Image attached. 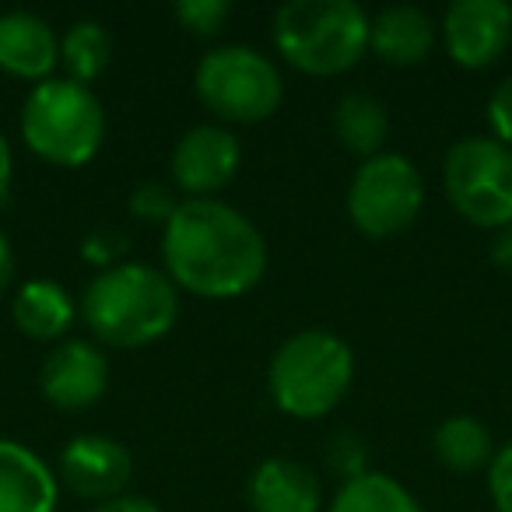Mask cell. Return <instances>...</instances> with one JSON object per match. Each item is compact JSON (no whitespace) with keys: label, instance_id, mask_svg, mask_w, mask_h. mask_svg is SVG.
<instances>
[{"label":"cell","instance_id":"1","mask_svg":"<svg viewBox=\"0 0 512 512\" xmlns=\"http://www.w3.org/2000/svg\"><path fill=\"white\" fill-rule=\"evenodd\" d=\"M267 239L253 218L225 200H179L162 228V271L197 299H239L267 274Z\"/></svg>","mask_w":512,"mask_h":512},{"label":"cell","instance_id":"2","mask_svg":"<svg viewBox=\"0 0 512 512\" xmlns=\"http://www.w3.org/2000/svg\"><path fill=\"white\" fill-rule=\"evenodd\" d=\"M88 334L109 348H148L172 334L179 320V288L169 274L141 260L99 271L81 295Z\"/></svg>","mask_w":512,"mask_h":512},{"label":"cell","instance_id":"3","mask_svg":"<svg viewBox=\"0 0 512 512\" xmlns=\"http://www.w3.org/2000/svg\"><path fill=\"white\" fill-rule=\"evenodd\" d=\"M372 18L355 0H288L274 11V50L288 67L337 78L369 53Z\"/></svg>","mask_w":512,"mask_h":512},{"label":"cell","instance_id":"4","mask_svg":"<svg viewBox=\"0 0 512 512\" xmlns=\"http://www.w3.org/2000/svg\"><path fill=\"white\" fill-rule=\"evenodd\" d=\"M355 383V351L341 334L309 327L292 334L267 365L274 407L295 421L327 418Z\"/></svg>","mask_w":512,"mask_h":512},{"label":"cell","instance_id":"5","mask_svg":"<svg viewBox=\"0 0 512 512\" xmlns=\"http://www.w3.org/2000/svg\"><path fill=\"white\" fill-rule=\"evenodd\" d=\"M106 130V106L99 95L64 74L32 85L18 113L25 148L57 169H81L92 162L106 144Z\"/></svg>","mask_w":512,"mask_h":512},{"label":"cell","instance_id":"6","mask_svg":"<svg viewBox=\"0 0 512 512\" xmlns=\"http://www.w3.org/2000/svg\"><path fill=\"white\" fill-rule=\"evenodd\" d=\"M193 92L221 123H264L285 102V78L267 53L246 43H225L200 57Z\"/></svg>","mask_w":512,"mask_h":512},{"label":"cell","instance_id":"7","mask_svg":"<svg viewBox=\"0 0 512 512\" xmlns=\"http://www.w3.org/2000/svg\"><path fill=\"white\" fill-rule=\"evenodd\" d=\"M442 190L453 211L477 228L512 225V148L495 137H463L442 158Z\"/></svg>","mask_w":512,"mask_h":512},{"label":"cell","instance_id":"8","mask_svg":"<svg viewBox=\"0 0 512 512\" xmlns=\"http://www.w3.org/2000/svg\"><path fill=\"white\" fill-rule=\"evenodd\" d=\"M348 218L369 239H393L407 232L425 211L421 169L400 151L365 158L348 186Z\"/></svg>","mask_w":512,"mask_h":512},{"label":"cell","instance_id":"9","mask_svg":"<svg viewBox=\"0 0 512 512\" xmlns=\"http://www.w3.org/2000/svg\"><path fill=\"white\" fill-rule=\"evenodd\" d=\"M242 165V144L225 123H197L176 141L169 155L172 190L186 200H211L221 193Z\"/></svg>","mask_w":512,"mask_h":512},{"label":"cell","instance_id":"10","mask_svg":"<svg viewBox=\"0 0 512 512\" xmlns=\"http://www.w3.org/2000/svg\"><path fill=\"white\" fill-rule=\"evenodd\" d=\"M449 60L463 71H488L512 46V8L505 0H456L439 22Z\"/></svg>","mask_w":512,"mask_h":512},{"label":"cell","instance_id":"11","mask_svg":"<svg viewBox=\"0 0 512 512\" xmlns=\"http://www.w3.org/2000/svg\"><path fill=\"white\" fill-rule=\"evenodd\" d=\"M109 358L95 341H60L39 369V390L57 411H88L109 390Z\"/></svg>","mask_w":512,"mask_h":512},{"label":"cell","instance_id":"12","mask_svg":"<svg viewBox=\"0 0 512 512\" xmlns=\"http://www.w3.org/2000/svg\"><path fill=\"white\" fill-rule=\"evenodd\" d=\"M130 474H134V456L120 439H109V435H74L60 453V484L95 505L120 498L130 484Z\"/></svg>","mask_w":512,"mask_h":512},{"label":"cell","instance_id":"13","mask_svg":"<svg viewBox=\"0 0 512 512\" xmlns=\"http://www.w3.org/2000/svg\"><path fill=\"white\" fill-rule=\"evenodd\" d=\"M60 67V36L36 11L0 15V71L18 81H50Z\"/></svg>","mask_w":512,"mask_h":512},{"label":"cell","instance_id":"14","mask_svg":"<svg viewBox=\"0 0 512 512\" xmlns=\"http://www.w3.org/2000/svg\"><path fill=\"white\" fill-rule=\"evenodd\" d=\"M249 512H320V477L292 456H267L246 481Z\"/></svg>","mask_w":512,"mask_h":512},{"label":"cell","instance_id":"15","mask_svg":"<svg viewBox=\"0 0 512 512\" xmlns=\"http://www.w3.org/2000/svg\"><path fill=\"white\" fill-rule=\"evenodd\" d=\"M60 477L25 442L0 439V512H57Z\"/></svg>","mask_w":512,"mask_h":512},{"label":"cell","instance_id":"16","mask_svg":"<svg viewBox=\"0 0 512 512\" xmlns=\"http://www.w3.org/2000/svg\"><path fill=\"white\" fill-rule=\"evenodd\" d=\"M439 25L414 4H390L369 25V50L390 67H414L432 53Z\"/></svg>","mask_w":512,"mask_h":512},{"label":"cell","instance_id":"17","mask_svg":"<svg viewBox=\"0 0 512 512\" xmlns=\"http://www.w3.org/2000/svg\"><path fill=\"white\" fill-rule=\"evenodd\" d=\"M78 306L53 278H29L11 295V320L29 341L60 344L71 330Z\"/></svg>","mask_w":512,"mask_h":512},{"label":"cell","instance_id":"18","mask_svg":"<svg viewBox=\"0 0 512 512\" xmlns=\"http://www.w3.org/2000/svg\"><path fill=\"white\" fill-rule=\"evenodd\" d=\"M330 123H334V137L365 162V158H376L386 151V141H390V109H386L383 99L369 92H348L337 99L334 113H330Z\"/></svg>","mask_w":512,"mask_h":512},{"label":"cell","instance_id":"19","mask_svg":"<svg viewBox=\"0 0 512 512\" xmlns=\"http://www.w3.org/2000/svg\"><path fill=\"white\" fill-rule=\"evenodd\" d=\"M432 453L453 474H477L495 460V439L474 414H449L432 435Z\"/></svg>","mask_w":512,"mask_h":512},{"label":"cell","instance_id":"20","mask_svg":"<svg viewBox=\"0 0 512 512\" xmlns=\"http://www.w3.org/2000/svg\"><path fill=\"white\" fill-rule=\"evenodd\" d=\"M113 50H116L113 32L106 25L95 22V18H78L60 36V67H64V78L92 88V81L102 78L109 71V64H113Z\"/></svg>","mask_w":512,"mask_h":512},{"label":"cell","instance_id":"21","mask_svg":"<svg viewBox=\"0 0 512 512\" xmlns=\"http://www.w3.org/2000/svg\"><path fill=\"white\" fill-rule=\"evenodd\" d=\"M327 512H425V505L397 477L383 470H365L351 481H341Z\"/></svg>","mask_w":512,"mask_h":512},{"label":"cell","instance_id":"22","mask_svg":"<svg viewBox=\"0 0 512 512\" xmlns=\"http://www.w3.org/2000/svg\"><path fill=\"white\" fill-rule=\"evenodd\" d=\"M179 200H176V190L165 183H155V179H148V183H137L134 190H130L127 197V211L134 221H144V225H158L165 228L169 225V218L176 214Z\"/></svg>","mask_w":512,"mask_h":512},{"label":"cell","instance_id":"23","mask_svg":"<svg viewBox=\"0 0 512 512\" xmlns=\"http://www.w3.org/2000/svg\"><path fill=\"white\" fill-rule=\"evenodd\" d=\"M172 15H176V22L190 36L214 39L225 29L228 18H232V4L228 0H179L176 8H172Z\"/></svg>","mask_w":512,"mask_h":512},{"label":"cell","instance_id":"24","mask_svg":"<svg viewBox=\"0 0 512 512\" xmlns=\"http://www.w3.org/2000/svg\"><path fill=\"white\" fill-rule=\"evenodd\" d=\"M130 249V239L127 232H120V228H92V232L85 235V242H81V260L92 267H99V271H109V267L123 264V253Z\"/></svg>","mask_w":512,"mask_h":512},{"label":"cell","instance_id":"25","mask_svg":"<svg viewBox=\"0 0 512 512\" xmlns=\"http://www.w3.org/2000/svg\"><path fill=\"white\" fill-rule=\"evenodd\" d=\"M365 449H369V446H365L355 432H337L334 439H330V446H327L330 467H334L344 481L365 474V470H369V453H365Z\"/></svg>","mask_w":512,"mask_h":512},{"label":"cell","instance_id":"26","mask_svg":"<svg viewBox=\"0 0 512 512\" xmlns=\"http://www.w3.org/2000/svg\"><path fill=\"white\" fill-rule=\"evenodd\" d=\"M484 474H488V495L495 512H512V442L495 449V460Z\"/></svg>","mask_w":512,"mask_h":512},{"label":"cell","instance_id":"27","mask_svg":"<svg viewBox=\"0 0 512 512\" xmlns=\"http://www.w3.org/2000/svg\"><path fill=\"white\" fill-rule=\"evenodd\" d=\"M488 127L491 137L505 148H512V78L498 81L488 95Z\"/></svg>","mask_w":512,"mask_h":512},{"label":"cell","instance_id":"28","mask_svg":"<svg viewBox=\"0 0 512 512\" xmlns=\"http://www.w3.org/2000/svg\"><path fill=\"white\" fill-rule=\"evenodd\" d=\"M92 512H162L158 502L141 495H120V498H109V502H99Z\"/></svg>","mask_w":512,"mask_h":512},{"label":"cell","instance_id":"29","mask_svg":"<svg viewBox=\"0 0 512 512\" xmlns=\"http://www.w3.org/2000/svg\"><path fill=\"white\" fill-rule=\"evenodd\" d=\"M11 179H15V155H11L8 137L0 134V207L11 197Z\"/></svg>","mask_w":512,"mask_h":512},{"label":"cell","instance_id":"30","mask_svg":"<svg viewBox=\"0 0 512 512\" xmlns=\"http://www.w3.org/2000/svg\"><path fill=\"white\" fill-rule=\"evenodd\" d=\"M11 281H15V249H11V239L0 232V295L8 292Z\"/></svg>","mask_w":512,"mask_h":512},{"label":"cell","instance_id":"31","mask_svg":"<svg viewBox=\"0 0 512 512\" xmlns=\"http://www.w3.org/2000/svg\"><path fill=\"white\" fill-rule=\"evenodd\" d=\"M491 256H495V264H502V267H509V271H512V225L498 232L495 246H491Z\"/></svg>","mask_w":512,"mask_h":512}]
</instances>
